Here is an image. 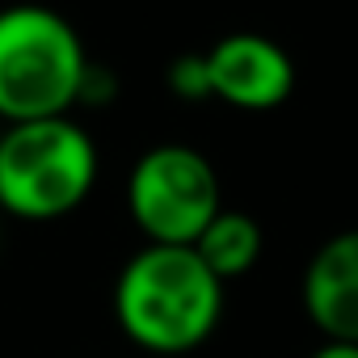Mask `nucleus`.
I'll return each mask as SVG.
<instances>
[{
  "instance_id": "6e6552de",
  "label": "nucleus",
  "mask_w": 358,
  "mask_h": 358,
  "mask_svg": "<svg viewBox=\"0 0 358 358\" xmlns=\"http://www.w3.org/2000/svg\"><path fill=\"white\" fill-rule=\"evenodd\" d=\"M169 89L177 97H186V101L211 97V89H207V59L203 55H182V59L169 68Z\"/></svg>"
},
{
  "instance_id": "1a4fd4ad",
  "label": "nucleus",
  "mask_w": 358,
  "mask_h": 358,
  "mask_svg": "<svg viewBox=\"0 0 358 358\" xmlns=\"http://www.w3.org/2000/svg\"><path fill=\"white\" fill-rule=\"evenodd\" d=\"M308 358H358V345L354 341H320Z\"/></svg>"
},
{
  "instance_id": "423d86ee",
  "label": "nucleus",
  "mask_w": 358,
  "mask_h": 358,
  "mask_svg": "<svg viewBox=\"0 0 358 358\" xmlns=\"http://www.w3.org/2000/svg\"><path fill=\"white\" fill-rule=\"evenodd\" d=\"M299 299L320 341L358 345V228L329 236L308 257Z\"/></svg>"
},
{
  "instance_id": "f03ea898",
  "label": "nucleus",
  "mask_w": 358,
  "mask_h": 358,
  "mask_svg": "<svg viewBox=\"0 0 358 358\" xmlns=\"http://www.w3.org/2000/svg\"><path fill=\"white\" fill-rule=\"evenodd\" d=\"M89 51L76 26L47 5L0 9V122L64 118L80 106Z\"/></svg>"
},
{
  "instance_id": "0eeeda50",
  "label": "nucleus",
  "mask_w": 358,
  "mask_h": 358,
  "mask_svg": "<svg viewBox=\"0 0 358 358\" xmlns=\"http://www.w3.org/2000/svg\"><path fill=\"white\" fill-rule=\"evenodd\" d=\"M194 253L207 262V270L220 282H232V278H241V274H249L257 266V257H262V224L249 211L224 207L203 228V236L194 241Z\"/></svg>"
},
{
  "instance_id": "39448f33",
  "label": "nucleus",
  "mask_w": 358,
  "mask_h": 358,
  "mask_svg": "<svg viewBox=\"0 0 358 358\" xmlns=\"http://www.w3.org/2000/svg\"><path fill=\"white\" fill-rule=\"evenodd\" d=\"M207 59V89L215 101L232 106V110H278L291 89H295V64L291 55L253 30L241 34H224L211 51H203Z\"/></svg>"
},
{
  "instance_id": "7ed1b4c3",
  "label": "nucleus",
  "mask_w": 358,
  "mask_h": 358,
  "mask_svg": "<svg viewBox=\"0 0 358 358\" xmlns=\"http://www.w3.org/2000/svg\"><path fill=\"white\" fill-rule=\"evenodd\" d=\"M97 139L72 114L13 122L0 131V211L51 224L72 215L97 186Z\"/></svg>"
},
{
  "instance_id": "20e7f679",
  "label": "nucleus",
  "mask_w": 358,
  "mask_h": 358,
  "mask_svg": "<svg viewBox=\"0 0 358 358\" xmlns=\"http://www.w3.org/2000/svg\"><path fill=\"white\" fill-rule=\"evenodd\" d=\"M224 211L215 164L190 143H156L127 173V215L143 245H190Z\"/></svg>"
},
{
  "instance_id": "f257e3e1",
  "label": "nucleus",
  "mask_w": 358,
  "mask_h": 358,
  "mask_svg": "<svg viewBox=\"0 0 358 358\" xmlns=\"http://www.w3.org/2000/svg\"><path fill=\"white\" fill-rule=\"evenodd\" d=\"M224 291L190 245H143L114 278V320L131 345L177 358L220 329Z\"/></svg>"
}]
</instances>
